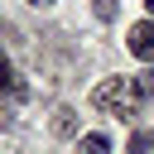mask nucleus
<instances>
[{
	"mask_svg": "<svg viewBox=\"0 0 154 154\" xmlns=\"http://www.w3.org/2000/svg\"><path fill=\"white\" fill-rule=\"evenodd\" d=\"M77 154H111V140L96 130V135H82L77 140Z\"/></svg>",
	"mask_w": 154,
	"mask_h": 154,
	"instance_id": "obj_3",
	"label": "nucleus"
},
{
	"mask_svg": "<svg viewBox=\"0 0 154 154\" xmlns=\"http://www.w3.org/2000/svg\"><path fill=\"white\" fill-rule=\"evenodd\" d=\"M53 130H58V135H72V130H77V120H72V111H58V120H53Z\"/></svg>",
	"mask_w": 154,
	"mask_h": 154,
	"instance_id": "obj_5",
	"label": "nucleus"
},
{
	"mask_svg": "<svg viewBox=\"0 0 154 154\" xmlns=\"http://www.w3.org/2000/svg\"><path fill=\"white\" fill-rule=\"evenodd\" d=\"M135 87H140V96H154V67H144V72L135 77Z\"/></svg>",
	"mask_w": 154,
	"mask_h": 154,
	"instance_id": "obj_6",
	"label": "nucleus"
},
{
	"mask_svg": "<svg viewBox=\"0 0 154 154\" xmlns=\"http://www.w3.org/2000/svg\"><path fill=\"white\" fill-rule=\"evenodd\" d=\"M29 5H53V0H29Z\"/></svg>",
	"mask_w": 154,
	"mask_h": 154,
	"instance_id": "obj_9",
	"label": "nucleus"
},
{
	"mask_svg": "<svg viewBox=\"0 0 154 154\" xmlns=\"http://www.w3.org/2000/svg\"><path fill=\"white\" fill-rule=\"evenodd\" d=\"M149 149H154V135H149V130H135L130 144H125V154H149Z\"/></svg>",
	"mask_w": 154,
	"mask_h": 154,
	"instance_id": "obj_4",
	"label": "nucleus"
},
{
	"mask_svg": "<svg viewBox=\"0 0 154 154\" xmlns=\"http://www.w3.org/2000/svg\"><path fill=\"white\" fill-rule=\"evenodd\" d=\"M125 43H130V53H135L140 63H149V67H154V19H140V24L130 29V38H125Z\"/></svg>",
	"mask_w": 154,
	"mask_h": 154,
	"instance_id": "obj_2",
	"label": "nucleus"
},
{
	"mask_svg": "<svg viewBox=\"0 0 154 154\" xmlns=\"http://www.w3.org/2000/svg\"><path fill=\"white\" fill-rule=\"evenodd\" d=\"M135 101H140V87L130 77H106L91 91V106L96 111H116V116H135Z\"/></svg>",
	"mask_w": 154,
	"mask_h": 154,
	"instance_id": "obj_1",
	"label": "nucleus"
},
{
	"mask_svg": "<svg viewBox=\"0 0 154 154\" xmlns=\"http://www.w3.org/2000/svg\"><path fill=\"white\" fill-rule=\"evenodd\" d=\"M91 10H96V19H116V0H96Z\"/></svg>",
	"mask_w": 154,
	"mask_h": 154,
	"instance_id": "obj_7",
	"label": "nucleus"
},
{
	"mask_svg": "<svg viewBox=\"0 0 154 154\" xmlns=\"http://www.w3.org/2000/svg\"><path fill=\"white\" fill-rule=\"evenodd\" d=\"M10 82V58H5V48H0V87Z\"/></svg>",
	"mask_w": 154,
	"mask_h": 154,
	"instance_id": "obj_8",
	"label": "nucleus"
},
{
	"mask_svg": "<svg viewBox=\"0 0 154 154\" xmlns=\"http://www.w3.org/2000/svg\"><path fill=\"white\" fill-rule=\"evenodd\" d=\"M144 5H149V19H154V0H144Z\"/></svg>",
	"mask_w": 154,
	"mask_h": 154,
	"instance_id": "obj_10",
	"label": "nucleus"
}]
</instances>
